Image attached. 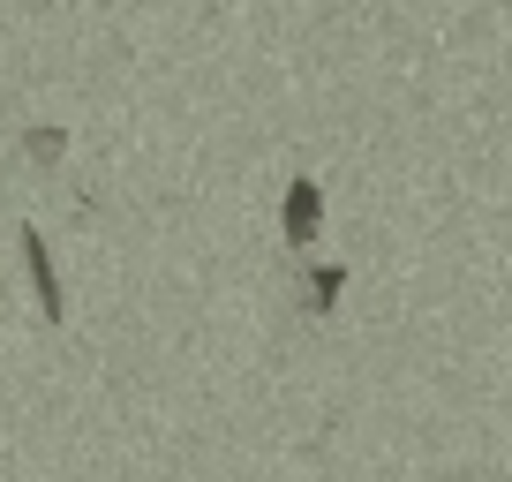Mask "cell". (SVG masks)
<instances>
[{
    "mask_svg": "<svg viewBox=\"0 0 512 482\" xmlns=\"http://www.w3.org/2000/svg\"><path fill=\"white\" fill-rule=\"evenodd\" d=\"M279 234H287V249H309V241L324 234V181H317V174H294V181H287Z\"/></svg>",
    "mask_w": 512,
    "mask_h": 482,
    "instance_id": "cell-1",
    "label": "cell"
},
{
    "mask_svg": "<svg viewBox=\"0 0 512 482\" xmlns=\"http://www.w3.org/2000/svg\"><path fill=\"white\" fill-rule=\"evenodd\" d=\"M23 272H31V294H38V317L46 324H61L68 317V294H61V272H53V249H46V234L38 226H23Z\"/></svg>",
    "mask_w": 512,
    "mask_h": 482,
    "instance_id": "cell-2",
    "label": "cell"
},
{
    "mask_svg": "<svg viewBox=\"0 0 512 482\" xmlns=\"http://www.w3.org/2000/svg\"><path fill=\"white\" fill-rule=\"evenodd\" d=\"M339 294H347V264H317V272L302 279V309H309V317H324Z\"/></svg>",
    "mask_w": 512,
    "mask_h": 482,
    "instance_id": "cell-3",
    "label": "cell"
},
{
    "mask_svg": "<svg viewBox=\"0 0 512 482\" xmlns=\"http://www.w3.org/2000/svg\"><path fill=\"white\" fill-rule=\"evenodd\" d=\"M61 151H68V129H53V121L46 129H23V159L31 166H61Z\"/></svg>",
    "mask_w": 512,
    "mask_h": 482,
    "instance_id": "cell-4",
    "label": "cell"
}]
</instances>
